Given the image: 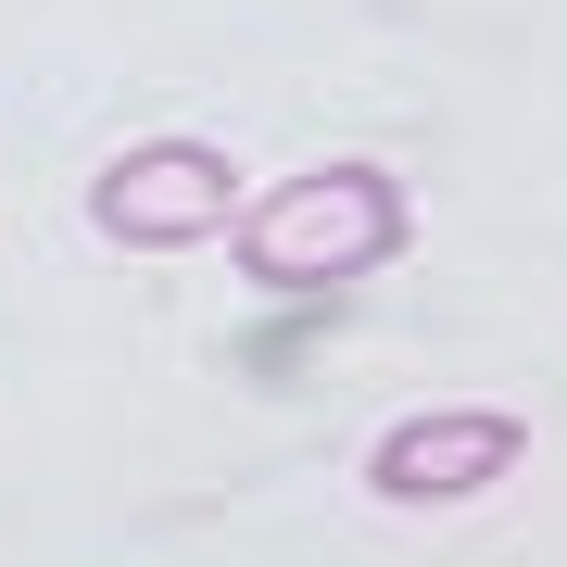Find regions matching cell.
<instances>
[{"mask_svg":"<svg viewBox=\"0 0 567 567\" xmlns=\"http://www.w3.org/2000/svg\"><path fill=\"white\" fill-rule=\"evenodd\" d=\"M517 454H529L517 404H416L404 429L365 442V492H379V505H416V517L429 505H480Z\"/></svg>","mask_w":567,"mask_h":567,"instance_id":"3957f363","label":"cell"},{"mask_svg":"<svg viewBox=\"0 0 567 567\" xmlns=\"http://www.w3.org/2000/svg\"><path fill=\"white\" fill-rule=\"evenodd\" d=\"M240 164H227L215 140H140L114 152L102 177H89V227L126 252H189V240H227L240 227Z\"/></svg>","mask_w":567,"mask_h":567,"instance_id":"7a4b0ae2","label":"cell"},{"mask_svg":"<svg viewBox=\"0 0 567 567\" xmlns=\"http://www.w3.org/2000/svg\"><path fill=\"white\" fill-rule=\"evenodd\" d=\"M404 240H416V203H404L391 164H303V177H278V189L240 203L227 265L252 290H278V303H328V290L404 265Z\"/></svg>","mask_w":567,"mask_h":567,"instance_id":"6da1fadb","label":"cell"}]
</instances>
